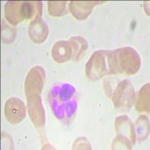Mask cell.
I'll return each instance as SVG.
<instances>
[{
    "instance_id": "obj_1",
    "label": "cell",
    "mask_w": 150,
    "mask_h": 150,
    "mask_svg": "<svg viewBox=\"0 0 150 150\" xmlns=\"http://www.w3.org/2000/svg\"><path fill=\"white\" fill-rule=\"evenodd\" d=\"M110 74L125 73L133 74L141 64L140 56L134 49L124 47L108 52Z\"/></svg>"
},
{
    "instance_id": "obj_2",
    "label": "cell",
    "mask_w": 150,
    "mask_h": 150,
    "mask_svg": "<svg viewBox=\"0 0 150 150\" xmlns=\"http://www.w3.org/2000/svg\"><path fill=\"white\" fill-rule=\"evenodd\" d=\"M54 90L52 92L53 98L56 99V101L53 102V109L55 114L59 119H63L65 115L70 117L76 110V101L72 99L75 89L72 86L69 84H64L61 86H56Z\"/></svg>"
},
{
    "instance_id": "obj_3",
    "label": "cell",
    "mask_w": 150,
    "mask_h": 150,
    "mask_svg": "<svg viewBox=\"0 0 150 150\" xmlns=\"http://www.w3.org/2000/svg\"><path fill=\"white\" fill-rule=\"evenodd\" d=\"M108 50L96 51L92 55L86 66V76L92 80L101 78L106 74H110Z\"/></svg>"
},
{
    "instance_id": "obj_4",
    "label": "cell",
    "mask_w": 150,
    "mask_h": 150,
    "mask_svg": "<svg viewBox=\"0 0 150 150\" xmlns=\"http://www.w3.org/2000/svg\"><path fill=\"white\" fill-rule=\"evenodd\" d=\"M112 95L116 109L130 110L135 101V92L131 83L127 80L119 83Z\"/></svg>"
},
{
    "instance_id": "obj_5",
    "label": "cell",
    "mask_w": 150,
    "mask_h": 150,
    "mask_svg": "<svg viewBox=\"0 0 150 150\" xmlns=\"http://www.w3.org/2000/svg\"><path fill=\"white\" fill-rule=\"evenodd\" d=\"M5 115L9 122L18 124L26 117V105L18 98H11L5 102Z\"/></svg>"
},
{
    "instance_id": "obj_6",
    "label": "cell",
    "mask_w": 150,
    "mask_h": 150,
    "mask_svg": "<svg viewBox=\"0 0 150 150\" xmlns=\"http://www.w3.org/2000/svg\"><path fill=\"white\" fill-rule=\"evenodd\" d=\"M29 35L34 42L38 44L42 43L46 40L48 35L47 25L41 17L35 19L29 25Z\"/></svg>"
},
{
    "instance_id": "obj_7",
    "label": "cell",
    "mask_w": 150,
    "mask_h": 150,
    "mask_svg": "<svg viewBox=\"0 0 150 150\" xmlns=\"http://www.w3.org/2000/svg\"><path fill=\"white\" fill-rule=\"evenodd\" d=\"M53 59L59 63H62L73 57V48L71 41H57L52 49Z\"/></svg>"
},
{
    "instance_id": "obj_8",
    "label": "cell",
    "mask_w": 150,
    "mask_h": 150,
    "mask_svg": "<svg viewBox=\"0 0 150 150\" xmlns=\"http://www.w3.org/2000/svg\"><path fill=\"white\" fill-rule=\"evenodd\" d=\"M116 133L122 137H127L131 143H135L136 135H135L134 128L131 123V120L126 116H119L116 119L115 122Z\"/></svg>"
},
{
    "instance_id": "obj_9",
    "label": "cell",
    "mask_w": 150,
    "mask_h": 150,
    "mask_svg": "<svg viewBox=\"0 0 150 150\" xmlns=\"http://www.w3.org/2000/svg\"><path fill=\"white\" fill-rule=\"evenodd\" d=\"M93 2H71L70 10L74 17L78 20H84L92 11V7L96 5Z\"/></svg>"
},
{
    "instance_id": "obj_10",
    "label": "cell",
    "mask_w": 150,
    "mask_h": 150,
    "mask_svg": "<svg viewBox=\"0 0 150 150\" xmlns=\"http://www.w3.org/2000/svg\"><path fill=\"white\" fill-rule=\"evenodd\" d=\"M136 108L139 111L149 112V83L143 86L140 90Z\"/></svg>"
},
{
    "instance_id": "obj_11",
    "label": "cell",
    "mask_w": 150,
    "mask_h": 150,
    "mask_svg": "<svg viewBox=\"0 0 150 150\" xmlns=\"http://www.w3.org/2000/svg\"><path fill=\"white\" fill-rule=\"evenodd\" d=\"M72 48H73V60H77L88 47L87 41L81 37H74L71 38Z\"/></svg>"
},
{
    "instance_id": "obj_12",
    "label": "cell",
    "mask_w": 150,
    "mask_h": 150,
    "mask_svg": "<svg viewBox=\"0 0 150 150\" xmlns=\"http://www.w3.org/2000/svg\"><path fill=\"white\" fill-rule=\"evenodd\" d=\"M149 120L145 116H141L137 121L134 127V131L137 133V138L140 140H143L148 137L149 134Z\"/></svg>"
},
{
    "instance_id": "obj_13",
    "label": "cell",
    "mask_w": 150,
    "mask_h": 150,
    "mask_svg": "<svg viewBox=\"0 0 150 150\" xmlns=\"http://www.w3.org/2000/svg\"><path fill=\"white\" fill-rule=\"evenodd\" d=\"M66 2H48L50 14L52 16H61L65 14Z\"/></svg>"
}]
</instances>
